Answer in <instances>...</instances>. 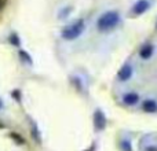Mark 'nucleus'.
<instances>
[{
	"instance_id": "1",
	"label": "nucleus",
	"mask_w": 157,
	"mask_h": 151,
	"mask_svg": "<svg viewBox=\"0 0 157 151\" xmlns=\"http://www.w3.org/2000/svg\"><path fill=\"white\" fill-rule=\"evenodd\" d=\"M120 24V14L117 11H108L102 14L97 21V29L99 32H110Z\"/></svg>"
},
{
	"instance_id": "2",
	"label": "nucleus",
	"mask_w": 157,
	"mask_h": 151,
	"mask_svg": "<svg viewBox=\"0 0 157 151\" xmlns=\"http://www.w3.org/2000/svg\"><path fill=\"white\" fill-rule=\"evenodd\" d=\"M83 29H84V22L80 19V21H77V22H75V24H71L66 28H63V30L61 32V36L68 41L76 40L78 36L83 33Z\"/></svg>"
},
{
	"instance_id": "3",
	"label": "nucleus",
	"mask_w": 157,
	"mask_h": 151,
	"mask_svg": "<svg viewBox=\"0 0 157 151\" xmlns=\"http://www.w3.org/2000/svg\"><path fill=\"white\" fill-rule=\"evenodd\" d=\"M94 127L97 128V131H102L106 127V118L105 114L101 110H97L94 113Z\"/></svg>"
},
{
	"instance_id": "4",
	"label": "nucleus",
	"mask_w": 157,
	"mask_h": 151,
	"mask_svg": "<svg viewBox=\"0 0 157 151\" xmlns=\"http://www.w3.org/2000/svg\"><path fill=\"white\" fill-rule=\"evenodd\" d=\"M149 7H150V3L147 2V0H138L132 7V13L135 14V15H141V14L146 13V11L149 10Z\"/></svg>"
},
{
	"instance_id": "5",
	"label": "nucleus",
	"mask_w": 157,
	"mask_h": 151,
	"mask_svg": "<svg viewBox=\"0 0 157 151\" xmlns=\"http://www.w3.org/2000/svg\"><path fill=\"white\" fill-rule=\"evenodd\" d=\"M131 76H132V66H131L130 63H125V65L119 70V73H117V77H119L120 81L130 80Z\"/></svg>"
},
{
	"instance_id": "6",
	"label": "nucleus",
	"mask_w": 157,
	"mask_h": 151,
	"mask_svg": "<svg viewBox=\"0 0 157 151\" xmlns=\"http://www.w3.org/2000/svg\"><path fill=\"white\" fill-rule=\"evenodd\" d=\"M123 102H124L127 106H134L139 102V95L134 94V92H131V94H125L124 96H123Z\"/></svg>"
},
{
	"instance_id": "7",
	"label": "nucleus",
	"mask_w": 157,
	"mask_h": 151,
	"mask_svg": "<svg viewBox=\"0 0 157 151\" xmlns=\"http://www.w3.org/2000/svg\"><path fill=\"white\" fill-rule=\"evenodd\" d=\"M142 109H144L146 113L153 114V113H156L157 111V103L155 102V100H152V99H147V100H145V102L142 103Z\"/></svg>"
},
{
	"instance_id": "8",
	"label": "nucleus",
	"mask_w": 157,
	"mask_h": 151,
	"mask_svg": "<svg viewBox=\"0 0 157 151\" xmlns=\"http://www.w3.org/2000/svg\"><path fill=\"white\" fill-rule=\"evenodd\" d=\"M152 55H153V46L152 44H146V46H144L141 48V51H139V57H141L142 59H149Z\"/></svg>"
},
{
	"instance_id": "9",
	"label": "nucleus",
	"mask_w": 157,
	"mask_h": 151,
	"mask_svg": "<svg viewBox=\"0 0 157 151\" xmlns=\"http://www.w3.org/2000/svg\"><path fill=\"white\" fill-rule=\"evenodd\" d=\"M18 55H19V58H21L22 62L28 63V65H32V58H30V55L28 54L26 51H24V50H19V51H18Z\"/></svg>"
},
{
	"instance_id": "10",
	"label": "nucleus",
	"mask_w": 157,
	"mask_h": 151,
	"mask_svg": "<svg viewBox=\"0 0 157 151\" xmlns=\"http://www.w3.org/2000/svg\"><path fill=\"white\" fill-rule=\"evenodd\" d=\"M10 138L13 139V140L17 144H19V146H22V144H25V139L22 138L21 135H18V133H15V132H11V133H10Z\"/></svg>"
},
{
	"instance_id": "11",
	"label": "nucleus",
	"mask_w": 157,
	"mask_h": 151,
	"mask_svg": "<svg viewBox=\"0 0 157 151\" xmlns=\"http://www.w3.org/2000/svg\"><path fill=\"white\" fill-rule=\"evenodd\" d=\"M8 41H10V44H13V46L18 47L19 44H21V41H19V37L17 33H13V35H10V37H8Z\"/></svg>"
},
{
	"instance_id": "12",
	"label": "nucleus",
	"mask_w": 157,
	"mask_h": 151,
	"mask_svg": "<svg viewBox=\"0 0 157 151\" xmlns=\"http://www.w3.org/2000/svg\"><path fill=\"white\" fill-rule=\"evenodd\" d=\"M32 136H33V139H35L37 143H40V133L37 132V128H36L35 124H32Z\"/></svg>"
},
{
	"instance_id": "13",
	"label": "nucleus",
	"mask_w": 157,
	"mask_h": 151,
	"mask_svg": "<svg viewBox=\"0 0 157 151\" xmlns=\"http://www.w3.org/2000/svg\"><path fill=\"white\" fill-rule=\"evenodd\" d=\"M120 146H121V150H123V151H132V147H131V142H128V140H123Z\"/></svg>"
},
{
	"instance_id": "14",
	"label": "nucleus",
	"mask_w": 157,
	"mask_h": 151,
	"mask_svg": "<svg viewBox=\"0 0 157 151\" xmlns=\"http://www.w3.org/2000/svg\"><path fill=\"white\" fill-rule=\"evenodd\" d=\"M11 95H13V98L17 102H21V91H19V89H14V91L11 92Z\"/></svg>"
},
{
	"instance_id": "15",
	"label": "nucleus",
	"mask_w": 157,
	"mask_h": 151,
	"mask_svg": "<svg viewBox=\"0 0 157 151\" xmlns=\"http://www.w3.org/2000/svg\"><path fill=\"white\" fill-rule=\"evenodd\" d=\"M7 2H8V0H0V11H2L3 8L6 7V4H7Z\"/></svg>"
},
{
	"instance_id": "16",
	"label": "nucleus",
	"mask_w": 157,
	"mask_h": 151,
	"mask_svg": "<svg viewBox=\"0 0 157 151\" xmlns=\"http://www.w3.org/2000/svg\"><path fill=\"white\" fill-rule=\"evenodd\" d=\"M3 128H4V124H3V122L0 121V129H3Z\"/></svg>"
},
{
	"instance_id": "17",
	"label": "nucleus",
	"mask_w": 157,
	"mask_h": 151,
	"mask_svg": "<svg viewBox=\"0 0 157 151\" xmlns=\"http://www.w3.org/2000/svg\"><path fill=\"white\" fill-rule=\"evenodd\" d=\"M0 107H2V100H0Z\"/></svg>"
}]
</instances>
